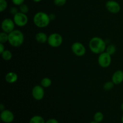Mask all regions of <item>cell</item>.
Wrapping results in <instances>:
<instances>
[{
  "instance_id": "6da1fadb",
  "label": "cell",
  "mask_w": 123,
  "mask_h": 123,
  "mask_svg": "<svg viewBox=\"0 0 123 123\" xmlns=\"http://www.w3.org/2000/svg\"><path fill=\"white\" fill-rule=\"evenodd\" d=\"M106 44L104 40L99 37H94L89 42V48L93 54H100L105 52Z\"/></svg>"
},
{
  "instance_id": "7a4b0ae2",
  "label": "cell",
  "mask_w": 123,
  "mask_h": 123,
  "mask_svg": "<svg viewBox=\"0 0 123 123\" xmlns=\"http://www.w3.org/2000/svg\"><path fill=\"white\" fill-rule=\"evenodd\" d=\"M24 35L21 31L14 30L8 34V43L14 48L20 47L24 42Z\"/></svg>"
},
{
  "instance_id": "3957f363",
  "label": "cell",
  "mask_w": 123,
  "mask_h": 123,
  "mask_svg": "<svg viewBox=\"0 0 123 123\" xmlns=\"http://www.w3.org/2000/svg\"><path fill=\"white\" fill-rule=\"evenodd\" d=\"M51 21L49 14L43 12H38L35 14L33 18L34 25L38 28H45L48 26Z\"/></svg>"
},
{
  "instance_id": "277c9868",
  "label": "cell",
  "mask_w": 123,
  "mask_h": 123,
  "mask_svg": "<svg viewBox=\"0 0 123 123\" xmlns=\"http://www.w3.org/2000/svg\"><path fill=\"white\" fill-rule=\"evenodd\" d=\"M63 38L61 34L56 32L51 34L48 36V42L49 46L52 48H58L62 44Z\"/></svg>"
},
{
  "instance_id": "5b68a950",
  "label": "cell",
  "mask_w": 123,
  "mask_h": 123,
  "mask_svg": "<svg viewBox=\"0 0 123 123\" xmlns=\"http://www.w3.org/2000/svg\"><path fill=\"white\" fill-rule=\"evenodd\" d=\"M112 62L111 55L106 52L99 54L98 57V65L102 68H107L109 67Z\"/></svg>"
},
{
  "instance_id": "8992f818",
  "label": "cell",
  "mask_w": 123,
  "mask_h": 123,
  "mask_svg": "<svg viewBox=\"0 0 123 123\" xmlns=\"http://www.w3.org/2000/svg\"><path fill=\"white\" fill-rule=\"evenodd\" d=\"M13 20L16 25L20 27H23L28 24V18L26 14L19 12L13 16Z\"/></svg>"
},
{
  "instance_id": "52a82bcc",
  "label": "cell",
  "mask_w": 123,
  "mask_h": 123,
  "mask_svg": "<svg viewBox=\"0 0 123 123\" xmlns=\"http://www.w3.org/2000/svg\"><path fill=\"white\" fill-rule=\"evenodd\" d=\"M73 54L77 56H83L86 53V49L82 43L80 42H74L71 47Z\"/></svg>"
},
{
  "instance_id": "ba28073f",
  "label": "cell",
  "mask_w": 123,
  "mask_h": 123,
  "mask_svg": "<svg viewBox=\"0 0 123 123\" xmlns=\"http://www.w3.org/2000/svg\"><path fill=\"white\" fill-rule=\"evenodd\" d=\"M14 27L15 24L13 19L12 20L10 18H6L1 22V29L3 32L9 34L14 30Z\"/></svg>"
},
{
  "instance_id": "9c48e42d",
  "label": "cell",
  "mask_w": 123,
  "mask_h": 123,
  "mask_svg": "<svg viewBox=\"0 0 123 123\" xmlns=\"http://www.w3.org/2000/svg\"><path fill=\"white\" fill-rule=\"evenodd\" d=\"M105 7L107 10L112 14H117L121 10L120 4L116 1L109 0L105 4Z\"/></svg>"
},
{
  "instance_id": "30bf717a",
  "label": "cell",
  "mask_w": 123,
  "mask_h": 123,
  "mask_svg": "<svg viewBox=\"0 0 123 123\" xmlns=\"http://www.w3.org/2000/svg\"><path fill=\"white\" fill-rule=\"evenodd\" d=\"M44 88L42 85H36L32 89V96L37 101L41 100L44 96Z\"/></svg>"
},
{
  "instance_id": "8fae6325",
  "label": "cell",
  "mask_w": 123,
  "mask_h": 123,
  "mask_svg": "<svg viewBox=\"0 0 123 123\" xmlns=\"http://www.w3.org/2000/svg\"><path fill=\"white\" fill-rule=\"evenodd\" d=\"M0 117L1 120L6 123H12L14 118V114L10 111L6 110V109L1 112Z\"/></svg>"
},
{
  "instance_id": "7c38bea8",
  "label": "cell",
  "mask_w": 123,
  "mask_h": 123,
  "mask_svg": "<svg viewBox=\"0 0 123 123\" xmlns=\"http://www.w3.org/2000/svg\"><path fill=\"white\" fill-rule=\"evenodd\" d=\"M112 81L115 85L121 84L123 82V71L118 70L114 72L112 76Z\"/></svg>"
},
{
  "instance_id": "4fadbf2b",
  "label": "cell",
  "mask_w": 123,
  "mask_h": 123,
  "mask_svg": "<svg viewBox=\"0 0 123 123\" xmlns=\"http://www.w3.org/2000/svg\"><path fill=\"white\" fill-rule=\"evenodd\" d=\"M5 79L6 82L9 84L15 83L18 79V76L16 73L13 72H10L6 74L5 76Z\"/></svg>"
},
{
  "instance_id": "5bb4252c",
  "label": "cell",
  "mask_w": 123,
  "mask_h": 123,
  "mask_svg": "<svg viewBox=\"0 0 123 123\" xmlns=\"http://www.w3.org/2000/svg\"><path fill=\"white\" fill-rule=\"evenodd\" d=\"M36 40L38 43H41V44H44V43L48 42V36L44 32H39L36 34Z\"/></svg>"
},
{
  "instance_id": "9a60e30c",
  "label": "cell",
  "mask_w": 123,
  "mask_h": 123,
  "mask_svg": "<svg viewBox=\"0 0 123 123\" xmlns=\"http://www.w3.org/2000/svg\"><path fill=\"white\" fill-rule=\"evenodd\" d=\"M52 80L49 78H44L42 79L40 82V85L43 88H48L52 85Z\"/></svg>"
},
{
  "instance_id": "2e32d148",
  "label": "cell",
  "mask_w": 123,
  "mask_h": 123,
  "mask_svg": "<svg viewBox=\"0 0 123 123\" xmlns=\"http://www.w3.org/2000/svg\"><path fill=\"white\" fill-rule=\"evenodd\" d=\"M1 55L2 56V59L6 61H10L13 56L12 52L9 50H5Z\"/></svg>"
},
{
  "instance_id": "e0dca14e",
  "label": "cell",
  "mask_w": 123,
  "mask_h": 123,
  "mask_svg": "<svg viewBox=\"0 0 123 123\" xmlns=\"http://www.w3.org/2000/svg\"><path fill=\"white\" fill-rule=\"evenodd\" d=\"M30 123H46L43 117L39 115H36L31 118Z\"/></svg>"
},
{
  "instance_id": "ac0fdd59",
  "label": "cell",
  "mask_w": 123,
  "mask_h": 123,
  "mask_svg": "<svg viewBox=\"0 0 123 123\" xmlns=\"http://www.w3.org/2000/svg\"><path fill=\"white\" fill-rule=\"evenodd\" d=\"M8 42V34L5 32H1L0 33V43L5 44Z\"/></svg>"
},
{
  "instance_id": "d6986e66",
  "label": "cell",
  "mask_w": 123,
  "mask_h": 123,
  "mask_svg": "<svg viewBox=\"0 0 123 123\" xmlns=\"http://www.w3.org/2000/svg\"><path fill=\"white\" fill-rule=\"evenodd\" d=\"M116 46L114 44H109V45H108L106 47V49L105 51L109 54H110L111 55H112L116 52Z\"/></svg>"
},
{
  "instance_id": "ffe728a7",
  "label": "cell",
  "mask_w": 123,
  "mask_h": 123,
  "mask_svg": "<svg viewBox=\"0 0 123 123\" xmlns=\"http://www.w3.org/2000/svg\"><path fill=\"white\" fill-rule=\"evenodd\" d=\"M114 83L112 81H108L103 85V89L105 91H110V90H112L113 88L114 87Z\"/></svg>"
},
{
  "instance_id": "44dd1931",
  "label": "cell",
  "mask_w": 123,
  "mask_h": 123,
  "mask_svg": "<svg viewBox=\"0 0 123 123\" xmlns=\"http://www.w3.org/2000/svg\"><path fill=\"white\" fill-rule=\"evenodd\" d=\"M103 118H104L103 114L101 112H97L94 115V120L96 122H101V121H103Z\"/></svg>"
},
{
  "instance_id": "7402d4cb",
  "label": "cell",
  "mask_w": 123,
  "mask_h": 123,
  "mask_svg": "<svg viewBox=\"0 0 123 123\" xmlns=\"http://www.w3.org/2000/svg\"><path fill=\"white\" fill-rule=\"evenodd\" d=\"M8 6V4L6 0H0V12H3L6 10Z\"/></svg>"
},
{
  "instance_id": "603a6c76",
  "label": "cell",
  "mask_w": 123,
  "mask_h": 123,
  "mask_svg": "<svg viewBox=\"0 0 123 123\" xmlns=\"http://www.w3.org/2000/svg\"><path fill=\"white\" fill-rule=\"evenodd\" d=\"M19 10L21 13L27 14L29 12V7L27 5L24 3L19 6Z\"/></svg>"
},
{
  "instance_id": "cb8c5ba5",
  "label": "cell",
  "mask_w": 123,
  "mask_h": 123,
  "mask_svg": "<svg viewBox=\"0 0 123 123\" xmlns=\"http://www.w3.org/2000/svg\"><path fill=\"white\" fill-rule=\"evenodd\" d=\"M67 0H54V3L56 6L61 7V6H64L66 4Z\"/></svg>"
},
{
  "instance_id": "d4e9b609",
  "label": "cell",
  "mask_w": 123,
  "mask_h": 123,
  "mask_svg": "<svg viewBox=\"0 0 123 123\" xmlns=\"http://www.w3.org/2000/svg\"><path fill=\"white\" fill-rule=\"evenodd\" d=\"M12 1L13 4L15 5V6H20V5L24 3L25 0H12Z\"/></svg>"
},
{
  "instance_id": "484cf974",
  "label": "cell",
  "mask_w": 123,
  "mask_h": 123,
  "mask_svg": "<svg viewBox=\"0 0 123 123\" xmlns=\"http://www.w3.org/2000/svg\"><path fill=\"white\" fill-rule=\"evenodd\" d=\"M10 12L11 14H12V15L14 16L15 14H16L17 13L19 12V10H18V9L17 7H11L10 10Z\"/></svg>"
},
{
  "instance_id": "4316f807",
  "label": "cell",
  "mask_w": 123,
  "mask_h": 123,
  "mask_svg": "<svg viewBox=\"0 0 123 123\" xmlns=\"http://www.w3.org/2000/svg\"><path fill=\"white\" fill-rule=\"evenodd\" d=\"M46 123H58V121L56 119L52 118V119H49V120H48V121L46 122Z\"/></svg>"
},
{
  "instance_id": "83f0119b",
  "label": "cell",
  "mask_w": 123,
  "mask_h": 123,
  "mask_svg": "<svg viewBox=\"0 0 123 123\" xmlns=\"http://www.w3.org/2000/svg\"><path fill=\"white\" fill-rule=\"evenodd\" d=\"M6 50L5 49V47L3 43H0V54H2L4 50Z\"/></svg>"
},
{
  "instance_id": "f1b7e54d",
  "label": "cell",
  "mask_w": 123,
  "mask_h": 123,
  "mask_svg": "<svg viewBox=\"0 0 123 123\" xmlns=\"http://www.w3.org/2000/svg\"><path fill=\"white\" fill-rule=\"evenodd\" d=\"M49 18H50V20H54V19H55V18H56V16H55V14H53V13H51V14H49Z\"/></svg>"
},
{
  "instance_id": "f546056e",
  "label": "cell",
  "mask_w": 123,
  "mask_h": 123,
  "mask_svg": "<svg viewBox=\"0 0 123 123\" xmlns=\"http://www.w3.org/2000/svg\"><path fill=\"white\" fill-rule=\"evenodd\" d=\"M0 110H1V111H3L4 110H5V106H4L3 104H1L0 105Z\"/></svg>"
},
{
  "instance_id": "4dcf8cb0",
  "label": "cell",
  "mask_w": 123,
  "mask_h": 123,
  "mask_svg": "<svg viewBox=\"0 0 123 123\" xmlns=\"http://www.w3.org/2000/svg\"><path fill=\"white\" fill-rule=\"evenodd\" d=\"M42 1V0H33L34 2H39Z\"/></svg>"
},
{
  "instance_id": "1f68e13d",
  "label": "cell",
  "mask_w": 123,
  "mask_h": 123,
  "mask_svg": "<svg viewBox=\"0 0 123 123\" xmlns=\"http://www.w3.org/2000/svg\"><path fill=\"white\" fill-rule=\"evenodd\" d=\"M121 110L123 111V102L121 103Z\"/></svg>"
},
{
  "instance_id": "d6a6232c",
  "label": "cell",
  "mask_w": 123,
  "mask_h": 123,
  "mask_svg": "<svg viewBox=\"0 0 123 123\" xmlns=\"http://www.w3.org/2000/svg\"><path fill=\"white\" fill-rule=\"evenodd\" d=\"M90 123H98V122H96V121H92V122H91Z\"/></svg>"
},
{
  "instance_id": "836d02e7",
  "label": "cell",
  "mask_w": 123,
  "mask_h": 123,
  "mask_svg": "<svg viewBox=\"0 0 123 123\" xmlns=\"http://www.w3.org/2000/svg\"><path fill=\"white\" fill-rule=\"evenodd\" d=\"M121 121H122V123H123V115L122 117H121Z\"/></svg>"
}]
</instances>
